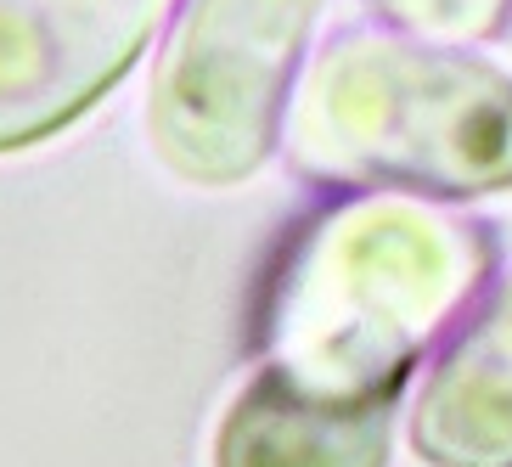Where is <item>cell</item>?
Here are the masks:
<instances>
[{"instance_id":"7a4b0ae2","label":"cell","mask_w":512,"mask_h":467,"mask_svg":"<svg viewBox=\"0 0 512 467\" xmlns=\"http://www.w3.org/2000/svg\"><path fill=\"white\" fill-rule=\"evenodd\" d=\"M282 147L299 175L372 197L507 192L512 74L456 46L349 29L299 74Z\"/></svg>"},{"instance_id":"6da1fadb","label":"cell","mask_w":512,"mask_h":467,"mask_svg":"<svg viewBox=\"0 0 512 467\" xmlns=\"http://www.w3.org/2000/svg\"><path fill=\"white\" fill-rule=\"evenodd\" d=\"M496 265L490 226L417 197H344L282 248L259 344L332 400H400L417 355Z\"/></svg>"},{"instance_id":"52a82bcc","label":"cell","mask_w":512,"mask_h":467,"mask_svg":"<svg viewBox=\"0 0 512 467\" xmlns=\"http://www.w3.org/2000/svg\"><path fill=\"white\" fill-rule=\"evenodd\" d=\"M394 29L428 46H467V40H490L507 29L512 0H372Z\"/></svg>"},{"instance_id":"277c9868","label":"cell","mask_w":512,"mask_h":467,"mask_svg":"<svg viewBox=\"0 0 512 467\" xmlns=\"http://www.w3.org/2000/svg\"><path fill=\"white\" fill-rule=\"evenodd\" d=\"M169 12L175 0H0V152L85 119Z\"/></svg>"},{"instance_id":"8992f818","label":"cell","mask_w":512,"mask_h":467,"mask_svg":"<svg viewBox=\"0 0 512 467\" xmlns=\"http://www.w3.org/2000/svg\"><path fill=\"white\" fill-rule=\"evenodd\" d=\"M394 400H332L259 366L226 406L214 467H389Z\"/></svg>"},{"instance_id":"5b68a950","label":"cell","mask_w":512,"mask_h":467,"mask_svg":"<svg viewBox=\"0 0 512 467\" xmlns=\"http://www.w3.org/2000/svg\"><path fill=\"white\" fill-rule=\"evenodd\" d=\"M411 445L428 467H512V276L428 366Z\"/></svg>"},{"instance_id":"3957f363","label":"cell","mask_w":512,"mask_h":467,"mask_svg":"<svg viewBox=\"0 0 512 467\" xmlns=\"http://www.w3.org/2000/svg\"><path fill=\"white\" fill-rule=\"evenodd\" d=\"M321 0H186L147 102V136L181 181H248L293 102Z\"/></svg>"}]
</instances>
